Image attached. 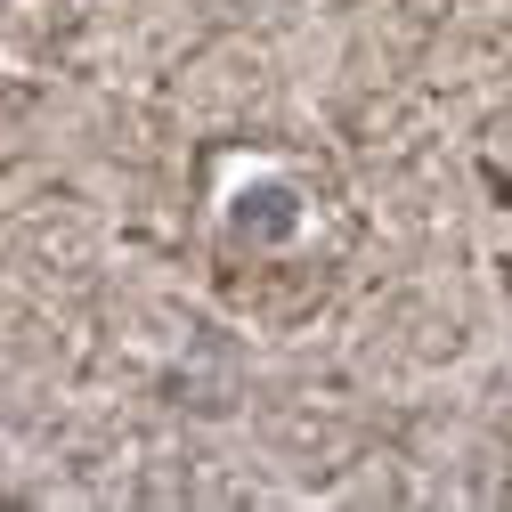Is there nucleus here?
Returning a JSON list of instances; mask_svg holds the SVG:
<instances>
[{"mask_svg": "<svg viewBox=\"0 0 512 512\" xmlns=\"http://www.w3.org/2000/svg\"><path fill=\"white\" fill-rule=\"evenodd\" d=\"M228 220H236V236H261L269 244V236H293L301 228V196H293L285 179H252V187H236V212Z\"/></svg>", "mask_w": 512, "mask_h": 512, "instance_id": "nucleus-1", "label": "nucleus"}]
</instances>
